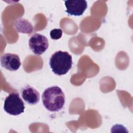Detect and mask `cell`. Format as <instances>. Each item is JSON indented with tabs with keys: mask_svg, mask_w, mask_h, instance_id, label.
Masks as SVG:
<instances>
[{
	"mask_svg": "<svg viewBox=\"0 0 133 133\" xmlns=\"http://www.w3.org/2000/svg\"><path fill=\"white\" fill-rule=\"evenodd\" d=\"M42 101L45 108L50 112L61 110L65 103V96L58 86H51L46 89L42 95Z\"/></svg>",
	"mask_w": 133,
	"mask_h": 133,
	"instance_id": "obj_1",
	"label": "cell"
},
{
	"mask_svg": "<svg viewBox=\"0 0 133 133\" xmlns=\"http://www.w3.org/2000/svg\"><path fill=\"white\" fill-rule=\"evenodd\" d=\"M49 65L52 71L55 74L64 75L72 68V56L66 51L61 50L56 51L52 55L50 58Z\"/></svg>",
	"mask_w": 133,
	"mask_h": 133,
	"instance_id": "obj_2",
	"label": "cell"
},
{
	"mask_svg": "<svg viewBox=\"0 0 133 133\" xmlns=\"http://www.w3.org/2000/svg\"><path fill=\"white\" fill-rule=\"evenodd\" d=\"M24 103L18 93H11L5 98L4 109L10 115H20L24 112Z\"/></svg>",
	"mask_w": 133,
	"mask_h": 133,
	"instance_id": "obj_3",
	"label": "cell"
},
{
	"mask_svg": "<svg viewBox=\"0 0 133 133\" xmlns=\"http://www.w3.org/2000/svg\"><path fill=\"white\" fill-rule=\"evenodd\" d=\"M29 45L31 51L35 55H41L48 49L49 43L48 39L44 35L36 33L30 37Z\"/></svg>",
	"mask_w": 133,
	"mask_h": 133,
	"instance_id": "obj_4",
	"label": "cell"
},
{
	"mask_svg": "<svg viewBox=\"0 0 133 133\" xmlns=\"http://www.w3.org/2000/svg\"><path fill=\"white\" fill-rule=\"evenodd\" d=\"M64 4L66 12L72 16L82 15L87 7V3L85 0L65 1Z\"/></svg>",
	"mask_w": 133,
	"mask_h": 133,
	"instance_id": "obj_5",
	"label": "cell"
},
{
	"mask_svg": "<svg viewBox=\"0 0 133 133\" xmlns=\"http://www.w3.org/2000/svg\"><path fill=\"white\" fill-rule=\"evenodd\" d=\"M1 64L6 70L15 71L20 68L21 62L18 55L11 53H6L1 57Z\"/></svg>",
	"mask_w": 133,
	"mask_h": 133,
	"instance_id": "obj_6",
	"label": "cell"
},
{
	"mask_svg": "<svg viewBox=\"0 0 133 133\" xmlns=\"http://www.w3.org/2000/svg\"><path fill=\"white\" fill-rule=\"evenodd\" d=\"M21 95L23 100L31 105L37 104L40 100V95L38 91L29 85H27L22 89Z\"/></svg>",
	"mask_w": 133,
	"mask_h": 133,
	"instance_id": "obj_7",
	"label": "cell"
},
{
	"mask_svg": "<svg viewBox=\"0 0 133 133\" xmlns=\"http://www.w3.org/2000/svg\"><path fill=\"white\" fill-rule=\"evenodd\" d=\"M14 26L17 32L26 34L31 33L33 29L32 24L24 18H19L16 20Z\"/></svg>",
	"mask_w": 133,
	"mask_h": 133,
	"instance_id": "obj_8",
	"label": "cell"
},
{
	"mask_svg": "<svg viewBox=\"0 0 133 133\" xmlns=\"http://www.w3.org/2000/svg\"><path fill=\"white\" fill-rule=\"evenodd\" d=\"M62 35V31L60 29H54L50 32V36L52 39H60Z\"/></svg>",
	"mask_w": 133,
	"mask_h": 133,
	"instance_id": "obj_9",
	"label": "cell"
}]
</instances>
